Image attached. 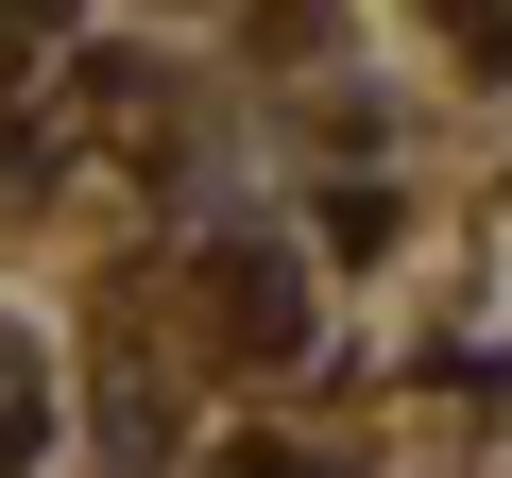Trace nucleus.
<instances>
[{
	"label": "nucleus",
	"instance_id": "f257e3e1",
	"mask_svg": "<svg viewBox=\"0 0 512 478\" xmlns=\"http://www.w3.org/2000/svg\"><path fill=\"white\" fill-rule=\"evenodd\" d=\"M222 291H239V342H291V308H308L274 257H222Z\"/></svg>",
	"mask_w": 512,
	"mask_h": 478
},
{
	"label": "nucleus",
	"instance_id": "f03ea898",
	"mask_svg": "<svg viewBox=\"0 0 512 478\" xmlns=\"http://www.w3.org/2000/svg\"><path fill=\"white\" fill-rule=\"evenodd\" d=\"M461 35H478V69H512V0H461Z\"/></svg>",
	"mask_w": 512,
	"mask_h": 478
},
{
	"label": "nucleus",
	"instance_id": "7ed1b4c3",
	"mask_svg": "<svg viewBox=\"0 0 512 478\" xmlns=\"http://www.w3.org/2000/svg\"><path fill=\"white\" fill-rule=\"evenodd\" d=\"M239 478H325V461L308 444H239Z\"/></svg>",
	"mask_w": 512,
	"mask_h": 478
}]
</instances>
